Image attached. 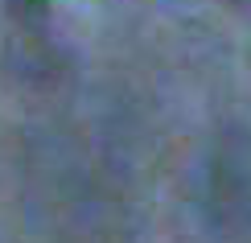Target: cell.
Returning <instances> with one entry per match:
<instances>
[]
</instances>
